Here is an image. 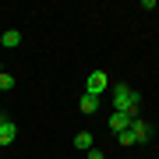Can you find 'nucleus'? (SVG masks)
I'll return each instance as SVG.
<instances>
[{"mask_svg": "<svg viewBox=\"0 0 159 159\" xmlns=\"http://www.w3.org/2000/svg\"><path fill=\"white\" fill-rule=\"evenodd\" d=\"M78 110H81V113H96V110H99V96H89V92H85V96L78 99Z\"/></svg>", "mask_w": 159, "mask_h": 159, "instance_id": "obj_5", "label": "nucleus"}, {"mask_svg": "<svg viewBox=\"0 0 159 159\" xmlns=\"http://www.w3.org/2000/svg\"><path fill=\"white\" fill-rule=\"evenodd\" d=\"M0 74H4V64H0Z\"/></svg>", "mask_w": 159, "mask_h": 159, "instance_id": "obj_11", "label": "nucleus"}, {"mask_svg": "<svg viewBox=\"0 0 159 159\" xmlns=\"http://www.w3.org/2000/svg\"><path fill=\"white\" fill-rule=\"evenodd\" d=\"M127 131L134 134V142H138V145H145L148 138H152V124H145L142 117H134V120H131V127H127Z\"/></svg>", "mask_w": 159, "mask_h": 159, "instance_id": "obj_2", "label": "nucleus"}, {"mask_svg": "<svg viewBox=\"0 0 159 159\" xmlns=\"http://www.w3.org/2000/svg\"><path fill=\"white\" fill-rule=\"evenodd\" d=\"M131 113H124V110H113V113H110V131H113V134H120V131H127L131 127Z\"/></svg>", "mask_w": 159, "mask_h": 159, "instance_id": "obj_3", "label": "nucleus"}, {"mask_svg": "<svg viewBox=\"0 0 159 159\" xmlns=\"http://www.w3.org/2000/svg\"><path fill=\"white\" fill-rule=\"evenodd\" d=\"M117 142L124 145V148H131V145H138V142H134V134H131V131H120V134H117Z\"/></svg>", "mask_w": 159, "mask_h": 159, "instance_id": "obj_9", "label": "nucleus"}, {"mask_svg": "<svg viewBox=\"0 0 159 159\" xmlns=\"http://www.w3.org/2000/svg\"><path fill=\"white\" fill-rule=\"evenodd\" d=\"M74 148H81V152H89V148H92V134H89V131L74 134Z\"/></svg>", "mask_w": 159, "mask_h": 159, "instance_id": "obj_7", "label": "nucleus"}, {"mask_svg": "<svg viewBox=\"0 0 159 159\" xmlns=\"http://www.w3.org/2000/svg\"><path fill=\"white\" fill-rule=\"evenodd\" d=\"M18 43H21V32H18V29H7L4 35H0V46H7V50H14Z\"/></svg>", "mask_w": 159, "mask_h": 159, "instance_id": "obj_6", "label": "nucleus"}, {"mask_svg": "<svg viewBox=\"0 0 159 159\" xmlns=\"http://www.w3.org/2000/svg\"><path fill=\"white\" fill-rule=\"evenodd\" d=\"M110 89V78H106V71H89V78H85V92L89 96H102V92Z\"/></svg>", "mask_w": 159, "mask_h": 159, "instance_id": "obj_1", "label": "nucleus"}, {"mask_svg": "<svg viewBox=\"0 0 159 159\" xmlns=\"http://www.w3.org/2000/svg\"><path fill=\"white\" fill-rule=\"evenodd\" d=\"M89 159H106L102 152H96V148H89Z\"/></svg>", "mask_w": 159, "mask_h": 159, "instance_id": "obj_10", "label": "nucleus"}, {"mask_svg": "<svg viewBox=\"0 0 159 159\" xmlns=\"http://www.w3.org/2000/svg\"><path fill=\"white\" fill-rule=\"evenodd\" d=\"M11 89H14V74L4 71V74H0V92H11Z\"/></svg>", "mask_w": 159, "mask_h": 159, "instance_id": "obj_8", "label": "nucleus"}, {"mask_svg": "<svg viewBox=\"0 0 159 159\" xmlns=\"http://www.w3.org/2000/svg\"><path fill=\"white\" fill-rule=\"evenodd\" d=\"M14 138H18V127L0 113V148H4V145H14Z\"/></svg>", "mask_w": 159, "mask_h": 159, "instance_id": "obj_4", "label": "nucleus"}]
</instances>
